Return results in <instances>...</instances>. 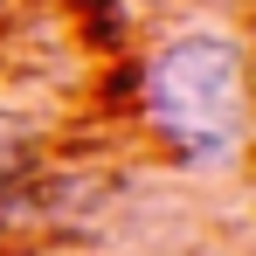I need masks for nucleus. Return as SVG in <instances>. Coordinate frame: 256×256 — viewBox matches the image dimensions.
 I'll return each mask as SVG.
<instances>
[{"instance_id":"nucleus-1","label":"nucleus","mask_w":256,"mask_h":256,"mask_svg":"<svg viewBox=\"0 0 256 256\" xmlns=\"http://www.w3.org/2000/svg\"><path fill=\"white\" fill-rule=\"evenodd\" d=\"M146 125L160 132L180 166L222 173L242 160V132H250V90H242V42L222 28H187L146 56L138 76Z\"/></svg>"},{"instance_id":"nucleus-2","label":"nucleus","mask_w":256,"mask_h":256,"mask_svg":"<svg viewBox=\"0 0 256 256\" xmlns=\"http://www.w3.org/2000/svg\"><path fill=\"white\" fill-rule=\"evenodd\" d=\"M21 173H28V146L21 138H0V208L21 194Z\"/></svg>"}]
</instances>
